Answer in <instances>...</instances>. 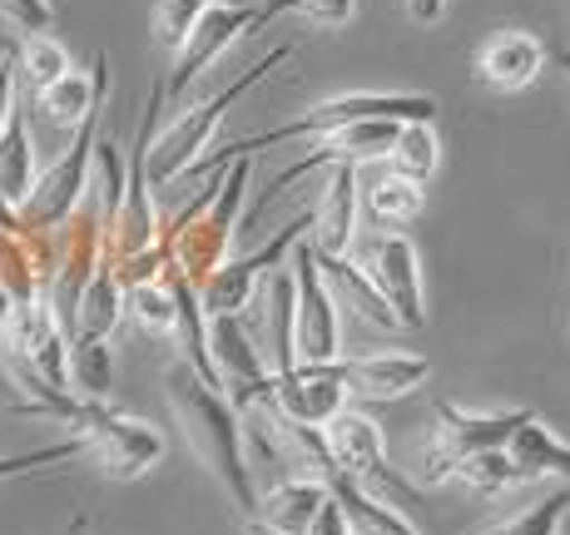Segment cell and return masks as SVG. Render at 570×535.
I'll list each match as a JSON object with an SVG mask.
<instances>
[{"mask_svg": "<svg viewBox=\"0 0 570 535\" xmlns=\"http://www.w3.org/2000/svg\"><path fill=\"white\" fill-rule=\"evenodd\" d=\"M70 427L75 436H85V456L95 462V472L115 486L139 482L164 462L159 427H149L145 417L115 407V402H80Z\"/></svg>", "mask_w": 570, "mask_h": 535, "instance_id": "4", "label": "cell"}, {"mask_svg": "<svg viewBox=\"0 0 570 535\" xmlns=\"http://www.w3.org/2000/svg\"><path fill=\"white\" fill-rule=\"evenodd\" d=\"M327 496H333V491L317 482V476H288V482H278L268 496H258V511L248 521L273 535H308L317 511L327 506Z\"/></svg>", "mask_w": 570, "mask_h": 535, "instance_id": "21", "label": "cell"}, {"mask_svg": "<svg viewBox=\"0 0 570 535\" xmlns=\"http://www.w3.org/2000/svg\"><path fill=\"white\" fill-rule=\"evenodd\" d=\"M317 258H323V278L337 303H347V308L372 327H402L397 313L387 308V298L377 293V283L367 278V268L357 264V258H327V254H317Z\"/></svg>", "mask_w": 570, "mask_h": 535, "instance_id": "25", "label": "cell"}, {"mask_svg": "<svg viewBox=\"0 0 570 535\" xmlns=\"http://www.w3.org/2000/svg\"><path fill=\"white\" fill-rule=\"evenodd\" d=\"M436 159H442V139H436L432 119H416V125H402L397 145L387 155V169L412 184H426L436 174Z\"/></svg>", "mask_w": 570, "mask_h": 535, "instance_id": "28", "label": "cell"}, {"mask_svg": "<svg viewBox=\"0 0 570 535\" xmlns=\"http://www.w3.org/2000/svg\"><path fill=\"white\" fill-rule=\"evenodd\" d=\"M100 119H105V109H95V115L70 135V149L36 179L30 199L20 204L26 234H55V228H65L75 214H80L85 194L95 189L90 174H95V149H100V135H105Z\"/></svg>", "mask_w": 570, "mask_h": 535, "instance_id": "6", "label": "cell"}, {"mask_svg": "<svg viewBox=\"0 0 570 535\" xmlns=\"http://www.w3.org/2000/svg\"><path fill=\"white\" fill-rule=\"evenodd\" d=\"M566 511H570V482L556 486L551 496H541L535 506H525L521 516L501 521V526H491V531H481V535H561Z\"/></svg>", "mask_w": 570, "mask_h": 535, "instance_id": "32", "label": "cell"}, {"mask_svg": "<svg viewBox=\"0 0 570 535\" xmlns=\"http://www.w3.org/2000/svg\"><path fill=\"white\" fill-rule=\"evenodd\" d=\"M397 135H402V119H363V125H347V129H333V135H323L317 139V149L308 159H298V164H288V169L278 174V179L268 184V194H263V204L268 199H278L288 184H298V179H308L313 169H333V164H387L392 155V145H397Z\"/></svg>", "mask_w": 570, "mask_h": 535, "instance_id": "13", "label": "cell"}, {"mask_svg": "<svg viewBox=\"0 0 570 535\" xmlns=\"http://www.w3.org/2000/svg\"><path fill=\"white\" fill-rule=\"evenodd\" d=\"M109 387H115V353H109V343H75L70 392L80 402H109Z\"/></svg>", "mask_w": 570, "mask_h": 535, "instance_id": "31", "label": "cell"}, {"mask_svg": "<svg viewBox=\"0 0 570 535\" xmlns=\"http://www.w3.org/2000/svg\"><path fill=\"white\" fill-rule=\"evenodd\" d=\"M323 486L343 501V511H347V521L357 526V535H422L407 521V511L392 506V501H382V496H372V491L357 486L343 466H333V472L323 476Z\"/></svg>", "mask_w": 570, "mask_h": 535, "instance_id": "22", "label": "cell"}, {"mask_svg": "<svg viewBox=\"0 0 570 535\" xmlns=\"http://www.w3.org/2000/svg\"><path fill=\"white\" fill-rule=\"evenodd\" d=\"M75 456H85V436H75V432H70V442H50V446H36V452H10V456H0V482L46 472V466L75 462Z\"/></svg>", "mask_w": 570, "mask_h": 535, "instance_id": "35", "label": "cell"}, {"mask_svg": "<svg viewBox=\"0 0 570 535\" xmlns=\"http://www.w3.org/2000/svg\"><path fill=\"white\" fill-rule=\"evenodd\" d=\"M254 179V159H234L228 169L208 174L199 199L189 204L169 228H164V248H169V278H189L194 288L214 268L228 264L234 248V228L244 214V194Z\"/></svg>", "mask_w": 570, "mask_h": 535, "instance_id": "2", "label": "cell"}, {"mask_svg": "<svg viewBox=\"0 0 570 535\" xmlns=\"http://www.w3.org/2000/svg\"><path fill=\"white\" fill-rule=\"evenodd\" d=\"M228 6H254V0H228Z\"/></svg>", "mask_w": 570, "mask_h": 535, "instance_id": "41", "label": "cell"}, {"mask_svg": "<svg viewBox=\"0 0 570 535\" xmlns=\"http://www.w3.org/2000/svg\"><path fill=\"white\" fill-rule=\"evenodd\" d=\"M208 357H214L218 382L228 387V402L273 387V367L263 363V347L248 337L244 318H208Z\"/></svg>", "mask_w": 570, "mask_h": 535, "instance_id": "15", "label": "cell"}, {"mask_svg": "<svg viewBox=\"0 0 570 535\" xmlns=\"http://www.w3.org/2000/svg\"><path fill=\"white\" fill-rule=\"evenodd\" d=\"M541 70H546V46L531 30H497L491 40H481L476 60H471V75L497 95L525 90Z\"/></svg>", "mask_w": 570, "mask_h": 535, "instance_id": "16", "label": "cell"}, {"mask_svg": "<svg viewBox=\"0 0 570 535\" xmlns=\"http://www.w3.org/2000/svg\"><path fill=\"white\" fill-rule=\"evenodd\" d=\"M125 318V283H119V268L105 248V264L95 268L90 288L80 298V318H75V343H109V333ZM70 343V347H75Z\"/></svg>", "mask_w": 570, "mask_h": 535, "instance_id": "24", "label": "cell"}, {"mask_svg": "<svg viewBox=\"0 0 570 535\" xmlns=\"http://www.w3.org/2000/svg\"><path fill=\"white\" fill-rule=\"evenodd\" d=\"M357 264L367 268V278L377 283V293L387 298V308L397 313V323L416 333L426 327V298H422V258L407 234H382L363 248Z\"/></svg>", "mask_w": 570, "mask_h": 535, "instance_id": "12", "label": "cell"}, {"mask_svg": "<svg viewBox=\"0 0 570 535\" xmlns=\"http://www.w3.org/2000/svg\"><path fill=\"white\" fill-rule=\"evenodd\" d=\"M159 100H164V85L149 90V105H145V119H139V139L129 149V164H125V199H119L115 218H109V258L115 264H129V258L149 254V248L164 238L159 228V214H155V179H149V145H155V119H159Z\"/></svg>", "mask_w": 570, "mask_h": 535, "instance_id": "7", "label": "cell"}, {"mask_svg": "<svg viewBox=\"0 0 570 535\" xmlns=\"http://www.w3.org/2000/svg\"><path fill=\"white\" fill-rule=\"evenodd\" d=\"M323 436H327V446H333L337 466H343L357 486H367L372 496H382V501H392V506L407 511L412 486L402 482L397 472H387V442H382V427L367 417V412L343 407L323 427Z\"/></svg>", "mask_w": 570, "mask_h": 535, "instance_id": "10", "label": "cell"}, {"mask_svg": "<svg viewBox=\"0 0 570 535\" xmlns=\"http://www.w3.org/2000/svg\"><path fill=\"white\" fill-rule=\"evenodd\" d=\"M288 273L298 283V367L337 363L343 357V308H337L333 288L323 278V258H317L313 238L293 248Z\"/></svg>", "mask_w": 570, "mask_h": 535, "instance_id": "9", "label": "cell"}, {"mask_svg": "<svg viewBox=\"0 0 570 535\" xmlns=\"http://www.w3.org/2000/svg\"><path fill=\"white\" fill-rule=\"evenodd\" d=\"M293 60V46H278V50H268L263 60L248 65L238 80H228L218 95H208V100L199 105H189V109H179V115L169 119V125L155 135V145H149V179H155V189H169L174 179H184V174L194 169V164L204 159V149H208V139L218 135V125L228 119V109H234L244 95H254L263 80H268L278 65H288Z\"/></svg>", "mask_w": 570, "mask_h": 535, "instance_id": "3", "label": "cell"}, {"mask_svg": "<svg viewBox=\"0 0 570 535\" xmlns=\"http://www.w3.org/2000/svg\"><path fill=\"white\" fill-rule=\"evenodd\" d=\"M0 20L20 36H46L55 26V0H0Z\"/></svg>", "mask_w": 570, "mask_h": 535, "instance_id": "37", "label": "cell"}, {"mask_svg": "<svg viewBox=\"0 0 570 535\" xmlns=\"http://www.w3.org/2000/svg\"><path fill=\"white\" fill-rule=\"evenodd\" d=\"M556 65H561V70L570 75V50H561V55H556Z\"/></svg>", "mask_w": 570, "mask_h": 535, "instance_id": "40", "label": "cell"}, {"mask_svg": "<svg viewBox=\"0 0 570 535\" xmlns=\"http://www.w3.org/2000/svg\"><path fill=\"white\" fill-rule=\"evenodd\" d=\"M273 402L288 422L298 427H327L337 412L347 407V387L337 377H327L323 363H303L293 373L273 377Z\"/></svg>", "mask_w": 570, "mask_h": 535, "instance_id": "18", "label": "cell"}, {"mask_svg": "<svg viewBox=\"0 0 570 535\" xmlns=\"http://www.w3.org/2000/svg\"><path fill=\"white\" fill-rule=\"evenodd\" d=\"M125 318L149 337L179 333V293H174L169 273L155 278V283H135V288H125Z\"/></svg>", "mask_w": 570, "mask_h": 535, "instance_id": "27", "label": "cell"}, {"mask_svg": "<svg viewBox=\"0 0 570 535\" xmlns=\"http://www.w3.org/2000/svg\"><path fill=\"white\" fill-rule=\"evenodd\" d=\"M164 397H169V412L179 422L189 452L199 456V466H208V476L228 491V501L244 516H254L258 491H254V466H248V446H244V422H238L234 402L224 397V387H214V382L199 377L179 357L164 373Z\"/></svg>", "mask_w": 570, "mask_h": 535, "instance_id": "1", "label": "cell"}, {"mask_svg": "<svg viewBox=\"0 0 570 535\" xmlns=\"http://www.w3.org/2000/svg\"><path fill=\"white\" fill-rule=\"evenodd\" d=\"M432 442H426V482H456V472H462V462L481 452H501V446H511L521 436L525 422H535L531 407H517V412H462L452 407V402H436L432 407Z\"/></svg>", "mask_w": 570, "mask_h": 535, "instance_id": "5", "label": "cell"}, {"mask_svg": "<svg viewBox=\"0 0 570 535\" xmlns=\"http://www.w3.org/2000/svg\"><path fill=\"white\" fill-rule=\"evenodd\" d=\"M75 65H70V50L60 46V40L50 36H26L20 40V55H16V75H20V85H26L30 95H40V90H50L55 80H65Z\"/></svg>", "mask_w": 570, "mask_h": 535, "instance_id": "29", "label": "cell"}, {"mask_svg": "<svg viewBox=\"0 0 570 535\" xmlns=\"http://www.w3.org/2000/svg\"><path fill=\"white\" fill-rule=\"evenodd\" d=\"M407 10H412V20H422V26H432V20H442L446 0H407Z\"/></svg>", "mask_w": 570, "mask_h": 535, "instance_id": "39", "label": "cell"}, {"mask_svg": "<svg viewBox=\"0 0 570 535\" xmlns=\"http://www.w3.org/2000/svg\"><path fill=\"white\" fill-rule=\"evenodd\" d=\"M327 377H337L347 387V397L363 402H397L416 392L426 382V357L416 353H367V357H337V363H323Z\"/></svg>", "mask_w": 570, "mask_h": 535, "instance_id": "14", "label": "cell"}, {"mask_svg": "<svg viewBox=\"0 0 570 535\" xmlns=\"http://www.w3.org/2000/svg\"><path fill=\"white\" fill-rule=\"evenodd\" d=\"M456 482H466L471 491H481V496H501V491L521 486V472H517V462H511V446H501V452H481V456H471V462H462Z\"/></svg>", "mask_w": 570, "mask_h": 535, "instance_id": "34", "label": "cell"}, {"mask_svg": "<svg viewBox=\"0 0 570 535\" xmlns=\"http://www.w3.org/2000/svg\"><path fill=\"white\" fill-rule=\"evenodd\" d=\"M511 462H517V472H521V486L541 482V476H561V482H570V442H561L541 417L525 422L521 436L511 442Z\"/></svg>", "mask_w": 570, "mask_h": 535, "instance_id": "26", "label": "cell"}, {"mask_svg": "<svg viewBox=\"0 0 570 535\" xmlns=\"http://www.w3.org/2000/svg\"><path fill=\"white\" fill-rule=\"evenodd\" d=\"M303 228H313V214H298L288 228H278L268 244H258L254 254L228 258L224 268L208 273V278L199 283V298H204L208 318H244V308L258 298L263 278H268V273H278L283 258H293V248L303 244Z\"/></svg>", "mask_w": 570, "mask_h": 535, "instance_id": "8", "label": "cell"}, {"mask_svg": "<svg viewBox=\"0 0 570 535\" xmlns=\"http://www.w3.org/2000/svg\"><path fill=\"white\" fill-rule=\"evenodd\" d=\"M36 139H30V125H26V100H16L10 109L6 129H0V199L10 204V209H20V204L30 199V189H36Z\"/></svg>", "mask_w": 570, "mask_h": 535, "instance_id": "23", "label": "cell"}, {"mask_svg": "<svg viewBox=\"0 0 570 535\" xmlns=\"http://www.w3.org/2000/svg\"><path fill=\"white\" fill-rule=\"evenodd\" d=\"M105 80H109V55L100 50L90 60V70H70L65 80H55L50 90L36 95V109L50 119L55 129H80L95 109H105Z\"/></svg>", "mask_w": 570, "mask_h": 535, "instance_id": "20", "label": "cell"}, {"mask_svg": "<svg viewBox=\"0 0 570 535\" xmlns=\"http://www.w3.org/2000/svg\"><path fill=\"white\" fill-rule=\"evenodd\" d=\"M363 204L382 228H407L412 218L422 214V184H412V179H402V174L387 169L372 189H363Z\"/></svg>", "mask_w": 570, "mask_h": 535, "instance_id": "30", "label": "cell"}, {"mask_svg": "<svg viewBox=\"0 0 570 535\" xmlns=\"http://www.w3.org/2000/svg\"><path fill=\"white\" fill-rule=\"evenodd\" d=\"M268 20H273L268 6H228V0H218L199 20V30L184 40V50H174V65H169V75H164V95H184L204 70H214L218 55H228L248 30L268 26Z\"/></svg>", "mask_w": 570, "mask_h": 535, "instance_id": "11", "label": "cell"}, {"mask_svg": "<svg viewBox=\"0 0 570 535\" xmlns=\"http://www.w3.org/2000/svg\"><path fill=\"white\" fill-rule=\"evenodd\" d=\"M263 318H258V347L263 363L273 367V377L298 367V283L288 268L263 278Z\"/></svg>", "mask_w": 570, "mask_h": 535, "instance_id": "17", "label": "cell"}, {"mask_svg": "<svg viewBox=\"0 0 570 535\" xmlns=\"http://www.w3.org/2000/svg\"><path fill=\"white\" fill-rule=\"evenodd\" d=\"M268 6V16L278 20V16H303V20H313V26H323V30H337V26H347V20L357 16V0H263Z\"/></svg>", "mask_w": 570, "mask_h": 535, "instance_id": "36", "label": "cell"}, {"mask_svg": "<svg viewBox=\"0 0 570 535\" xmlns=\"http://www.w3.org/2000/svg\"><path fill=\"white\" fill-rule=\"evenodd\" d=\"M308 535H357V526L347 521V511H343V501L337 496H327V506L317 511V521H313V531Z\"/></svg>", "mask_w": 570, "mask_h": 535, "instance_id": "38", "label": "cell"}, {"mask_svg": "<svg viewBox=\"0 0 570 535\" xmlns=\"http://www.w3.org/2000/svg\"><path fill=\"white\" fill-rule=\"evenodd\" d=\"M218 0H159L155 6V40L164 50H184V40L199 30V20L214 10Z\"/></svg>", "mask_w": 570, "mask_h": 535, "instance_id": "33", "label": "cell"}, {"mask_svg": "<svg viewBox=\"0 0 570 535\" xmlns=\"http://www.w3.org/2000/svg\"><path fill=\"white\" fill-rule=\"evenodd\" d=\"M357 169L363 164H333L323 184V199L313 209V248L327 258H347L353 254V238H357Z\"/></svg>", "mask_w": 570, "mask_h": 535, "instance_id": "19", "label": "cell"}]
</instances>
